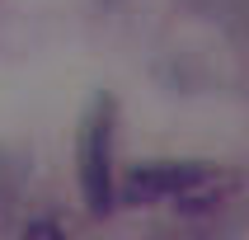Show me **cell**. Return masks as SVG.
Wrapping results in <instances>:
<instances>
[{"label":"cell","mask_w":249,"mask_h":240,"mask_svg":"<svg viewBox=\"0 0 249 240\" xmlns=\"http://www.w3.org/2000/svg\"><path fill=\"white\" fill-rule=\"evenodd\" d=\"M24 240H66V236H61V226H56V222L38 217V222H28V226H24Z\"/></svg>","instance_id":"277c9868"},{"label":"cell","mask_w":249,"mask_h":240,"mask_svg":"<svg viewBox=\"0 0 249 240\" xmlns=\"http://www.w3.org/2000/svg\"><path fill=\"white\" fill-rule=\"evenodd\" d=\"M19 188H24V165H19L10 151H0V231L10 226V212H14Z\"/></svg>","instance_id":"3957f363"},{"label":"cell","mask_w":249,"mask_h":240,"mask_svg":"<svg viewBox=\"0 0 249 240\" xmlns=\"http://www.w3.org/2000/svg\"><path fill=\"white\" fill-rule=\"evenodd\" d=\"M108 5H118V0H108Z\"/></svg>","instance_id":"5b68a950"},{"label":"cell","mask_w":249,"mask_h":240,"mask_svg":"<svg viewBox=\"0 0 249 240\" xmlns=\"http://www.w3.org/2000/svg\"><path fill=\"white\" fill-rule=\"evenodd\" d=\"M113 99L99 94L89 118L80 127V188H85V203L94 217H108L113 212Z\"/></svg>","instance_id":"6da1fadb"},{"label":"cell","mask_w":249,"mask_h":240,"mask_svg":"<svg viewBox=\"0 0 249 240\" xmlns=\"http://www.w3.org/2000/svg\"><path fill=\"white\" fill-rule=\"evenodd\" d=\"M207 174H212V165H202V160H160V165H137V169H127L118 203H127V207H141V203H169V198H179L183 188H193V184L207 179Z\"/></svg>","instance_id":"7a4b0ae2"}]
</instances>
